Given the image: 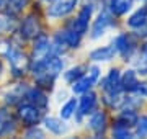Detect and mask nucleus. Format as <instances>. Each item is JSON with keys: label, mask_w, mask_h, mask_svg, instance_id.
Instances as JSON below:
<instances>
[{"label": "nucleus", "mask_w": 147, "mask_h": 139, "mask_svg": "<svg viewBox=\"0 0 147 139\" xmlns=\"http://www.w3.org/2000/svg\"><path fill=\"white\" fill-rule=\"evenodd\" d=\"M116 54V49L113 46H103L90 53V59L92 61H110Z\"/></svg>", "instance_id": "nucleus-14"}, {"label": "nucleus", "mask_w": 147, "mask_h": 139, "mask_svg": "<svg viewBox=\"0 0 147 139\" xmlns=\"http://www.w3.org/2000/svg\"><path fill=\"white\" fill-rule=\"evenodd\" d=\"M2 2H3V0H0V5H2Z\"/></svg>", "instance_id": "nucleus-31"}, {"label": "nucleus", "mask_w": 147, "mask_h": 139, "mask_svg": "<svg viewBox=\"0 0 147 139\" xmlns=\"http://www.w3.org/2000/svg\"><path fill=\"white\" fill-rule=\"evenodd\" d=\"M90 16H92V5H85L80 10L79 16L75 18V22H74V31H77L79 34H84L88 28Z\"/></svg>", "instance_id": "nucleus-4"}, {"label": "nucleus", "mask_w": 147, "mask_h": 139, "mask_svg": "<svg viewBox=\"0 0 147 139\" xmlns=\"http://www.w3.org/2000/svg\"><path fill=\"white\" fill-rule=\"evenodd\" d=\"M7 124H8V123H5V121H3V113H0V133L3 131V128H5Z\"/></svg>", "instance_id": "nucleus-27"}, {"label": "nucleus", "mask_w": 147, "mask_h": 139, "mask_svg": "<svg viewBox=\"0 0 147 139\" xmlns=\"http://www.w3.org/2000/svg\"><path fill=\"white\" fill-rule=\"evenodd\" d=\"M26 98L31 103H34V105H36V108L38 107H46V105H47V96L44 95L39 88H31V90H28Z\"/></svg>", "instance_id": "nucleus-16"}, {"label": "nucleus", "mask_w": 147, "mask_h": 139, "mask_svg": "<svg viewBox=\"0 0 147 139\" xmlns=\"http://www.w3.org/2000/svg\"><path fill=\"white\" fill-rule=\"evenodd\" d=\"M137 123V115L132 110H124L119 113V116L116 119V128H126L127 126H134Z\"/></svg>", "instance_id": "nucleus-12"}, {"label": "nucleus", "mask_w": 147, "mask_h": 139, "mask_svg": "<svg viewBox=\"0 0 147 139\" xmlns=\"http://www.w3.org/2000/svg\"><path fill=\"white\" fill-rule=\"evenodd\" d=\"M103 88H105L110 95H115V93H119L121 88V74L118 69H111L108 77L103 82Z\"/></svg>", "instance_id": "nucleus-3"}, {"label": "nucleus", "mask_w": 147, "mask_h": 139, "mask_svg": "<svg viewBox=\"0 0 147 139\" xmlns=\"http://www.w3.org/2000/svg\"><path fill=\"white\" fill-rule=\"evenodd\" d=\"M98 77H100V69L96 65L90 67L88 74H84V77H80L79 80L74 82V87H72L74 92L75 93H87L90 90V87L98 80Z\"/></svg>", "instance_id": "nucleus-1"}, {"label": "nucleus", "mask_w": 147, "mask_h": 139, "mask_svg": "<svg viewBox=\"0 0 147 139\" xmlns=\"http://www.w3.org/2000/svg\"><path fill=\"white\" fill-rule=\"evenodd\" d=\"M115 49L119 51L121 54H127L129 49H131V41H129V36L127 34H119L115 41Z\"/></svg>", "instance_id": "nucleus-18"}, {"label": "nucleus", "mask_w": 147, "mask_h": 139, "mask_svg": "<svg viewBox=\"0 0 147 139\" xmlns=\"http://www.w3.org/2000/svg\"><path fill=\"white\" fill-rule=\"evenodd\" d=\"M28 0H7V7L10 13H20L23 10V7L26 5Z\"/></svg>", "instance_id": "nucleus-23"}, {"label": "nucleus", "mask_w": 147, "mask_h": 139, "mask_svg": "<svg viewBox=\"0 0 147 139\" xmlns=\"http://www.w3.org/2000/svg\"><path fill=\"white\" fill-rule=\"evenodd\" d=\"M111 25H113L111 15L108 13V11H101L100 15H98V18L95 20L93 30H92V36H93V38L101 36V34L105 33V30H106V28H108V26H111Z\"/></svg>", "instance_id": "nucleus-6"}, {"label": "nucleus", "mask_w": 147, "mask_h": 139, "mask_svg": "<svg viewBox=\"0 0 147 139\" xmlns=\"http://www.w3.org/2000/svg\"><path fill=\"white\" fill-rule=\"evenodd\" d=\"M39 34V22L34 15L26 16V20H23L21 25V36L25 38H36Z\"/></svg>", "instance_id": "nucleus-7"}, {"label": "nucleus", "mask_w": 147, "mask_h": 139, "mask_svg": "<svg viewBox=\"0 0 147 139\" xmlns=\"http://www.w3.org/2000/svg\"><path fill=\"white\" fill-rule=\"evenodd\" d=\"M44 123H46V128L49 129V131H53V133H56V134H62V133H65V129H67L64 126L62 121H59L56 118H46Z\"/></svg>", "instance_id": "nucleus-19"}, {"label": "nucleus", "mask_w": 147, "mask_h": 139, "mask_svg": "<svg viewBox=\"0 0 147 139\" xmlns=\"http://www.w3.org/2000/svg\"><path fill=\"white\" fill-rule=\"evenodd\" d=\"M90 128L95 133H103L106 128V115L103 111H96L90 118Z\"/></svg>", "instance_id": "nucleus-15"}, {"label": "nucleus", "mask_w": 147, "mask_h": 139, "mask_svg": "<svg viewBox=\"0 0 147 139\" xmlns=\"http://www.w3.org/2000/svg\"><path fill=\"white\" fill-rule=\"evenodd\" d=\"M136 133L137 138H147V116H141L137 118V123H136Z\"/></svg>", "instance_id": "nucleus-22"}, {"label": "nucleus", "mask_w": 147, "mask_h": 139, "mask_svg": "<svg viewBox=\"0 0 147 139\" xmlns=\"http://www.w3.org/2000/svg\"><path fill=\"white\" fill-rule=\"evenodd\" d=\"M142 54H144V56L147 57V43L144 44V46H142Z\"/></svg>", "instance_id": "nucleus-29"}, {"label": "nucleus", "mask_w": 147, "mask_h": 139, "mask_svg": "<svg viewBox=\"0 0 147 139\" xmlns=\"http://www.w3.org/2000/svg\"><path fill=\"white\" fill-rule=\"evenodd\" d=\"M10 28V20H7L3 16H0V33H5Z\"/></svg>", "instance_id": "nucleus-26"}, {"label": "nucleus", "mask_w": 147, "mask_h": 139, "mask_svg": "<svg viewBox=\"0 0 147 139\" xmlns=\"http://www.w3.org/2000/svg\"><path fill=\"white\" fill-rule=\"evenodd\" d=\"M26 139H42V133L38 128H33L26 133Z\"/></svg>", "instance_id": "nucleus-25"}, {"label": "nucleus", "mask_w": 147, "mask_h": 139, "mask_svg": "<svg viewBox=\"0 0 147 139\" xmlns=\"http://www.w3.org/2000/svg\"><path fill=\"white\" fill-rule=\"evenodd\" d=\"M92 139H101V138H92Z\"/></svg>", "instance_id": "nucleus-30"}, {"label": "nucleus", "mask_w": 147, "mask_h": 139, "mask_svg": "<svg viewBox=\"0 0 147 139\" xmlns=\"http://www.w3.org/2000/svg\"><path fill=\"white\" fill-rule=\"evenodd\" d=\"M57 36L67 48H77L80 43V34L77 31H74V30H64Z\"/></svg>", "instance_id": "nucleus-13"}, {"label": "nucleus", "mask_w": 147, "mask_h": 139, "mask_svg": "<svg viewBox=\"0 0 147 139\" xmlns=\"http://www.w3.org/2000/svg\"><path fill=\"white\" fill-rule=\"evenodd\" d=\"M113 139H134V138L126 128H115L113 129Z\"/></svg>", "instance_id": "nucleus-24"}, {"label": "nucleus", "mask_w": 147, "mask_h": 139, "mask_svg": "<svg viewBox=\"0 0 147 139\" xmlns=\"http://www.w3.org/2000/svg\"><path fill=\"white\" fill-rule=\"evenodd\" d=\"M127 25L136 30H142L144 26H147V7H142L136 13H132L131 18L127 20Z\"/></svg>", "instance_id": "nucleus-9"}, {"label": "nucleus", "mask_w": 147, "mask_h": 139, "mask_svg": "<svg viewBox=\"0 0 147 139\" xmlns=\"http://www.w3.org/2000/svg\"><path fill=\"white\" fill-rule=\"evenodd\" d=\"M96 107V95L92 93V92H87L82 100H80V108H79V113L80 115H88L92 113Z\"/></svg>", "instance_id": "nucleus-11"}, {"label": "nucleus", "mask_w": 147, "mask_h": 139, "mask_svg": "<svg viewBox=\"0 0 147 139\" xmlns=\"http://www.w3.org/2000/svg\"><path fill=\"white\" fill-rule=\"evenodd\" d=\"M79 0H53L49 3V8H47V13L53 18H57V16H64L70 13V11L75 8Z\"/></svg>", "instance_id": "nucleus-2"}, {"label": "nucleus", "mask_w": 147, "mask_h": 139, "mask_svg": "<svg viewBox=\"0 0 147 139\" xmlns=\"http://www.w3.org/2000/svg\"><path fill=\"white\" fill-rule=\"evenodd\" d=\"M84 70H85L84 65H77V67H72L69 72H65L64 77H65V80L67 82H75V79L79 80L80 77H84Z\"/></svg>", "instance_id": "nucleus-20"}, {"label": "nucleus", "mask_w": 147, "mask_h": 139, "mask_svg": "<svg viewBox=\"0 0 147 139\" xmlns=\"http://www.w3.org/2000/svg\"><path fill=\"white\" fill-rule=\"evenodd\" d=\"M8 61H10V65H11V69H13L15 74H23V72H25L28 62H26V57L23 56L21 51L11 49L10 54H8Z\"/></svg>", "instance_id": "nucleus-5"}, {"label": "nucleus", "mask_w": 147, "mask_h": 139, "mask_svg": "<svg viewBox=\"0 0 147 139\" xmlns=\"http://www.w3.org/2000/svg\"><path fill=\"white\" fill-rule=\"evenodd\" d=\"M132 5V0H110V8L115 15H124Z\"/></svg>", "instance_id": "nucleus-17"}, {"label": "nucleus", "mask_w": 147, "mask_h": 139, "mask_svg": "<svg viewBox=\"0 0 147 139\" xmlns=\"http://www.w3.org/2000/svg\"><path fill=\"white\" fill-rule=\"evenodd\" d=\"M20 118L23 119V123L33 126L41 119V111L33 105H25V107L20 108Z\"/></svg>", "instance_id": "nucleus-8"}, {"label": "nucleus", "mask_w": 147, "mask_h": 139, "mask_svg": "<svg viewBox=\"0 0 147 139\" xmlns=\"http://www.w3.org/2000/svg\"><path fill=\"white\" fill-rule=\"evenodd\" d=\"M0 70H2V64H0Z\"/></svg>", "instance_id": "nucleus-32"}, {"label": "nucleus", "mask_w": 147, "mask_h": 139, "mask_svg": "<svg viewBox=\"0 0 147 139\" xmlns=\"http://www.w3.org/2000/svg\"><path fill=\"white\" fill-rule=\"evenodd\" d=\"M75 108H77V102L75 100H69L65 105H64L62 108H61V116L64 118V119H69V118L74 115V111H75Z\"/></svg>", "instance_id": "nucleus-21"}, {"label": "nucleus", "mask_w": 147, "mask_h": 139, "mask_svg": "<svg viewBox=\"0 0 147 139\" xmlns=\"http://www.w3.org/2000/svg\"><path fill=\"white\" fill-rule=\"evenodd\" d=\"M139 74L147 75V64H144V65H141V67H139Z\"/></svg>", "instance_id": "nucleus-28"}, {"label": "nucleus", "mask_w": 147, "mask_h": 139, "mask_svg": "<svg viewBox=\"0 0 147 139\" xmlns=\"http://www.w3.org/2000/svg\"><path fill=\"white\" fill-rule=\"evenodd\" d=\"M121 85H123V88L127 92H134V90H139V87H141V84H139V80H137V75L134 70H126L124 72V75L121 77Z\"/></svg>", "instance_id": "nucleus-10"}]
</instances>
